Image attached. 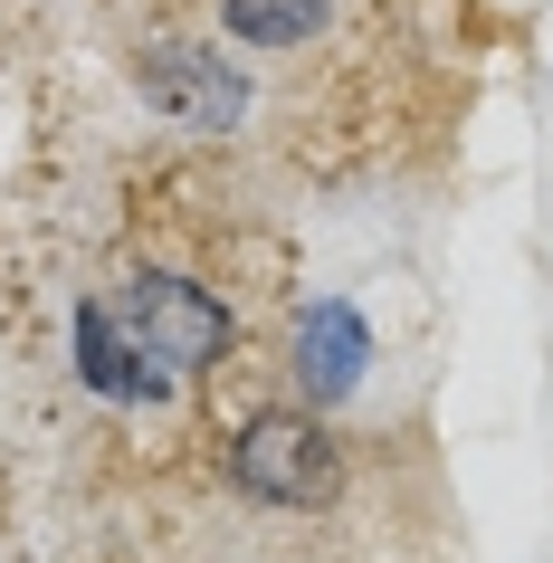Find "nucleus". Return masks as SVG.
I'll list each match as a JSON object with an SVG mask.
<instances>
[{
    "instance_id": "f257e3e1",
    "label": "nucleus",
    "mask_w": 553,
    "mask_h": 563,
    "mask_svg": "<svg viewBox=\"0 0 553 563\" xmlns=\"http://www.w3.org/2000/svg\"><path fill=\"white\" fill-rule=\"evenodd\" d=\"M106 306H115L124 344L144 363H163V373H201V363L230 354V316H220L201 287H181V277H134V287L106 297Z\"/></svg>"
},
{
    "instance_id": "f03ea898",
    "label": "nucleus",
    "mask_w": 553,
    "mask_h": 563,
    "mask_svg": "<svg viewBox=\"0 0 553 563\" xmlns=\"http://www.w3.org/2000/svg\"><path fill=\"white\" fill-rule=\"evenodd\" d=\"M230 477H239L258 506H324V497H334V440H324L316 420L267 411V420H248V430H239Z\"/></svg>"
},
{
    "instance_id": "7ed1b4c3",
    "label": "nucleus",
    "mask_w": 553,
    "mask_h": 563,
    "mask_svg": "<svg viewBox=\"0 0 553 563\" xmlns=\"http://www.w3.org/2000/svg\"><path fill=\"white\" fill-rule=\"evenodd\" d=\"M144 96L163 106V115H181L191 134H230L239 124V77L230 58H210V48H144Z\"/></svg>"
},
{
    "instance_id": "20e7f679",
    "label": "nucleus",
    "mask_w": 553,
    "mask_h": 563,
    "mask_svg": "<svg viewBox=\"0 0 553 563\" xmlns=\"http://www.w3.org/2000/svg\"><path fill=\"white\" fill-rule=\"evenodd\" d=\"M77 363H87V383L106 391V401H163V363H144L124 344L115 306H87V316H77Z\"/></svg>"
},
{
    "instance_id": "39448f33",
    "label": "nucleus",
    "mask_w": 553,
    "mask_h": 563,
    "mask_svg": "<svg viewBox=\"0 0 553 563\" xmlns=\"http://www.w3.org/2000/svg\"><path fill=\"white\" fill-rule=\"evenodd\" d=\"M296 383L316 391V401L363 383V316L353 306H316L306 316V334H296Z\"/></svg>"
},
{
    "instance_id": "423d86ee",
    "label": "nucleus",
    "mask_w": 553,
    "mask_h": 563,
    "mask_svg": "<svg viewBox=\"0 0 553 563\" xmlns=\"http://www.w3.org/2000/svg\"><path fill=\"white\" fill-rule=\"evenodd\" d=\"M220 20H230L248 48H296V38H316L324 0H220Z\"/></svg>"
}]
</instances>
